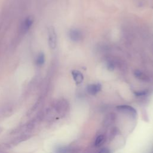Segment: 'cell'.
I'll return each instance as SVG.
<instances>
[{
  "mask_svg": "<svg viewBox=\"0 0 153 153\" xmlns=\"http://www.w3.org/2000/svg\"><path fill=\"white\" fill-rule=\"evenodd\" d=\"M106 66H107L108 70L109 71H114V65H113V63H111V62L108 63Z\"/></svg>",
  "mask_w": 153,
  "mask_h": 153,
  "instance_id": "cell-12",
  "label": "cell"
},
{
  "mask_svg": "<svg viewBox=\"0 0 153 153\" xmlns=\"http://www.w3.org/2000/svg\"><path fill=\"white\" fill-rule=\"evenodd\" d=\"M48 42L50 47L54 49L57 45V35L54 28L50 26L48 29Z\"/></svg>",
  "mask_w": 153,
  "mask_h": 153,
  "instance_id": "cell-1",
  "label": "cell"
},
{
  "mask_svg": "<svg viewBox=\"0 0 153 153\" xmlns=\"http://www.w3.org/2000/svg\"><path fill=\"white\" fill-rule=\"evenodd\" d=\"M36 64L38 65H39V66H41L44 63V62H45V56H44L43 53H41L38 56V57L36 58Z\"/></svg>",
  "mask_w": 153,
  "mask_h": 153,
  "instance_id": "cell-8",
  "label": "cell"
},
{
  "mask_svg": "<svg viewBox=\"0 0 153 153\" xmlns=\"http://www.w3.org/2000/svg\"><path fill=\"white\" fill-rule=\"evenodd\" d=\"M134 75L136 78H137L140 79L145 80V81H146V75L139 70H136L134 72Z\"/></svg>",
  "mask_w": 153,
  "mask_h": 153,
  "instance_id": "cell-7",
  "label": "cell"
},
{
  "mask_svg": "<svg viewBox=\"0 0 153 153\" xmlns=\"http://www.w3.org/2000/svg\"><path fill=\"white\" fill-rule=\"evenodd\" d=\"M72 75L74 80L76 84H81L84 80V76L82 74L77 70H73L72 71Z\"/></svg>",
  "mask_w": 153,
  "mask_h": 153,
  "instance_id": "cell-3",
  "label": "cell"
},
{
  "mask_svg": "<svg viewBox=\"0 0 153 153\" xmlns=\"http://www.w3.org/2000/svg\"><path fill=\"white\" fill-rule=\"evenodd\" d=\"M67 152H68V148L65 146L57 147L54 151V153H67Z\"/></svg>",
  "mask_w": 153,
  "mask_h": 153,
  "instance_id": "cell-10",
  "label": "cell"
},
{
  "mask_svg": "<svg viewBox=\"0 0 153 153\" xmlns=\"http://www.w3.org/2000/svg\"><path fill=\"white\" fill-rule=\"evenodd\" d=\"M99 153H110V151H109V150L108 149L105 148L102 149L99 152Z\"/></svg>",
  "mask_w": 153,
  "mask_h": 153,
  "instance_id": "cell-13",
  "label": "cell"
},
{
  "mask_svg": "<svg viewBox=\"0 0 153 153\" xmlns=\"http://www.w3.org/2000/svg\"><path fill=\"white\" fill-rule=\"evenodd\" d=\"M102 85L99 83L89 84L87 87V92L91 95H94L101 90Z\"/></svg>",
  "mask_w": 153,
  "mask_h": 153,
  "instance_id": "cell-2",
  "label": "cell"
},
{
  "mask_svg": "<svg viewBox=\"0 0 153 153\" xmlns=\"http://www.w3.org/2000/svg\"><path fill=\"white\" fill-rule=\"evenodd\" d=\"M105 141V137L103 135H99L98 136L95 140V146H100L103 142Z\"/></svg>",
  "mask_w": 153,
  "mask_h": 153,
  "instance_id": "cell-9",
  "label": "cell"
},
{
  "mask_svg": "<svg viewBox=\"0 0 153 153\" xmlns=\"http://www.w3.org/2000/svg\"><path fill=\"white\" fill-rule=\"evenodd\" d=\"M32 24H33V20L31 18L28 17L26 19L22 25V30L24 32H27L30 28V27L32 26Z\"/></svg>",
  "mask_w": 153,
  "mask_h": 153,
  "instance_id": "cell-6",
  "label": "cell"
},
{
  "mask_svg": "<svg viewBox=\"0 0 153 153\" xmlns=\"http://www.w3.org/2000/svg\"><path fill=\"white\" fill-rule=\"evenodd\" d=\"M148 91L147 90H142V91H136L134 93V94L136 96H142L147 94Z\"/></svg>",
  "mask_w": 153,
  "mask_h": 153,
  "instance_id": "cell-11",
  "label": "cell"
},
{
  "mask_svg": "<svg viewBox=\"0 0 153 153\" xmlns=\"http://www.w3.org/2000/svg\"><path fill=\"white\" fill-rule=\"evenodd\" d=\"M69 35L71 39L73 41H78L80 39L81 37V33L79 30L75 29H71L69 31Z\"/></svg>",
  "mask_w": 153,
  "mask_h": 153,
  "instance_id": "cell-4",
  "label": "cell"
},
{
  "mask_svg": "<svg viewBox=\"0 0 153 153\" xmlns=\"http://www.w3.org/2000/svg\"><path fill=\"white\" fill-rule=\"evenodd\" d=\"M117 108L120 111H123L126 112H128L135 116L137 114L136 111L135 109H134L133 107L128 106V105H120L117 107Z\"/></svg>",
  "mask_w": 153,
  "mask_h": 153,
  "instance_id": "cell-5",
  "label": "cell"
}]
</instances>
